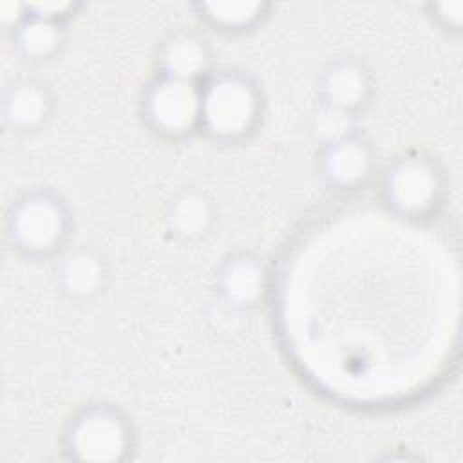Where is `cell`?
<instances>
[{
    "instance_id": "obj_2",
    "label": "cell",
    "mask_w": 463,
    "mask_h": 463,
    "mask_svg": "<svg viewBox=\"0 0 463 463\" xmlns=\"http://www.w3.org/2000/svg\"><path fill=\"white\" fill-rule=\"evenodd\" d=\"M72 213L65 199L51 188H31L18 195L5 215V233L13 248L33 260L54 259L71 244Z\"/></svg>"
},
{
    "instance_id": "obj_16",
    "label": "cell",
    "mask_w": 463,
    "mask_h": 463,
    "mask_svg": "<svg viewBox=\"0 0 463 463\" xmlns=\"http://www.w3.org/2000/svg\"><path fill=\"white\" fill-rule=\"evenodd\" d=\"M429 16L436 27L449 34H459L463 25V2H432L427 5Z\"/></svg>"
},
{
    "instance_id": "obj_4",
    "label": "cell",
    "mask_w": 463,
    "mask_h": 463,
    "mask_svg": "<svg viewBox=\"0 0 463 463\" xmlns=\"http://www.w3.org/2000/svg\"><path fill=\"white\" fill-rule=\"evenodd\" d=\"M445 186V172L436 159L427 154H403L382 172L380 195L394 215L420 221L439 210Z\"/></svg>"
},
{
    "instance_id": "obj_7",
    "label": "cell",
    "mask_w": 463,
    "mask_h": 463,
    "mask_svg": "<svg viewBox=\"0 0 463 463\" xmlns=\"http://www.w3.org/2000/svg\"><path fill=\"white\" fill-rule=\"evenodd\" d=\"M374 166V150L358 130L327 143L318 150L320 177L329 188L338 192L364 188L371 181Z\"/></svg>"
},
{
    "instance_id": "obj_9",
    "label": "cell",
    "mask_w": 463,
    "mask_h": 463,
    "mask_svg": "<svg viewBox=\"0 0 463 463\" xmlns=\"http://www.w3.org/2000/svg\"><path fill=\"white\" fill-rule=\"evenodd\" d=\"M212 72V49L197 31L177 29L161 40L157 74L201 85Z\"/></svg>"
},
{
    "instance_id": "obj_5",
    "label": "cell",
    "mask_w": 463,
    "mask_h": 463,
    "mask_svg": "<svg viewBox=\"0 0 463 463\" xmlns=\"http://www.w3.org/2000/svg\"><path fill=\"white\" fill-rule=\"evenodd\" d=\"M141 116L150 130L181 139L199 130L201 85L156 74L141 96Z\"/></svg>"
},
{
    "instance_id": "obj_3",
    "label": "cell",
    "mask_w": 463,
    "mask_h": 463,
    "mask_svg": "<svg viewBox=\"0 0 463 463\" xmlns=\"http://www.w3.org/2000/svg\"><path fill=\"white\" fill-rule=\"evenodd\" d=\"M134 447V425L114 403H85L67 420L61 432V452L72 461L118 463L128 459Z\"/></svg>"
},
{
    "instance_id": "obj_12",
    "label": "cell",
    "mask_w": 463,
    "mask_h": 463,
    "mask_svg": "<svg viewBox=\"0 0 463 463\" xmlns=\"http://www.w3.org/2000/svg\"><path fill=\"white\" fill-rule=\"evenodd\" d=\"M54 112V96L40 80L20 78L4 89L2 119L14 132L40 130Z\"/></svg>"
},
{
    "instance_id": "obj_10",
    "label": "cell",
    "mask_w": 463,
    "mask_h": 463,
    "mask_svg": "<svg viewBox=\"0 0 463 463\" xmlns=\"http://www.w3.org/2000/svg\"><path fill=\"white\" fill-rule=\"evenodd\" d=\"M215 286L228 306L235 309L257 307L268 289L266 264L250 251L232 253L217 268Z\"/></svg>"
},
{
    "instance_id": "obj_8",
    "label": "cell",
    "mask_w": 463,
    "mask_h": 463,
    "mask_svg": "<svg viewBox=\"0 0 463 463\" xmlns=\"http://www.w3.org/2000/svg\"><path fill=\"white\" fill-rule=\"evenodd\" d=\"M52 275L65 297L90 300L107 288L109 264L94 246L69 244L54 257Z\"/></svg>"
},
{
    "instance_id": "obj_1",
    "label": "cell",
    "mask_w": 463,
    "mask_h": 463,
    "mask_svg": "<svg viewBox=\"0 0 463 463\" xmlns=\"http://www.w3.org/2000/svg\"><path fill=\"white\" fill-rule=\"evenodd\" d=\"M264 96L260 85L235 69L213 71L201 83L199 132L221 145L248 139L260 125Z\"/></svg>"
},
{
    "instance_id": "obj_15",
    "label": "cell",
    "mask_w": 463,
    "mask_h": 463,
    "mask_svg": "<svg viewBox=\"0 0 463 463\" xmlns=\"http://www.w3.org/2000/svg\"><path fill=\"white\" fill-rule=\"evenodd\" d=\"M356 116L340 112L336 109L317 103L313 119H311V134L317 139L318 146L333 143L340 137H345L356 132Z\"/></svg>"
},
{
    "instance_id": "obj_13",
    "label": "cell",
    "mask_w": 463,
    "mask_h": 463,
    "mask_svg": "<svg viewBox=\"0 0 463 463\" xmlns=\"http://www.w3.org/2000/svg\"><path fill=\"white\" fill-rule=\"evenodd\" d=\"M27 11V9H25ZM65 22L27 13V18L13 31V43L20 56L31 61L54 58L65 43Z\"/></svg>"
},
{
    "instance_id": "obj_6",
    "label": "cell",
    "mask_w": 463,
    "mask_h": 463,
    "mask_svg": "<svg viewBox=\"0 0 463 463\" xmlns=\"http://www.w3.org/2000/svg\"><path fill=\"white\" fill-rule=\"evenodd\" d=\"M374 80L367 65L354 56L331 58L317 78V99L320 105L360 116L371 103Z\"/></svg>"
},
{
    "instance_id": "obj_11",
    "label": "cell",
    "mask_w": 463,
    "mask_h": 463,
    "mask_svg": "<svg viewBox=\"0 0 463 463\" xmlns=\"http://www.w3.org/2000/svg\"><path fill=\"white\" fill-rule=\"evenodd\" d=\"M217 222L215 201L201 188L177 190L165 204L163 224L166 233L179 242L204 239Z\"/></svg>"
},
{
    "instance_id": "obj_14",
    "label": "cell",
    "mask_w": 463,
    "mask_h": 463,
    "mask_svg": "<svg viewBox=\"0 0 463 463\" xmlns=\"http://www.w3.org/2000/svg\"><path fill=\"white\" fill-rule=\"evenodd\" d=\"M199 16L222 33H244L259 25L269 13V4L228 0V2H199L195 4Z\"/></svg>"
}]
</instances>
